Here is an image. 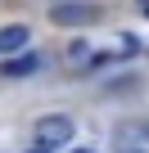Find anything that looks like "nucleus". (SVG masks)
<instances>
[{
	"instance_id": "3",
	"label": "nucleus",
	"mask_w": 149,
	"mask_h": 153,
	"mask_svg": "<svg viewBox=\"0 0 149 153\" xmlns=\"http://www.w3.org/2000/svg\"><path fill=\"white\" fill-rule=\"evenodd\" d=\"M0 72H5V76H32V72H41V54H14V59H5V63H0Z\"/></svg>"
},
{
	"instance_id": "5",
	"label": "nucleus",
	"mask_w": 149,
	"mask_h": 153,
	"mask_svg": "<svg viewBox=\"0 0 149 153\" xmlns=\"http://www.w3.org/2000/svg\"><path fill=\"white\" fill-rule=\"evenodd\" d=\"M72 153H95V149H72Z\"/></svg>"
},
{
	"instance_id": "1",
	"label": "nucleus",
	"mask_w": 149,
	"mask_h": 153,
	"mask_svg": "<svg viewBox=\"0 0 149 153\" xmlns=\"http://www.w3.org/2000/svg\"><path fill=\"white\" fill-rule=\"evenodd\" d=\"M32 135H36V149H63L72 135H77V126H72V117H63V113H45V117H36V126H32Z\"/></svg>"
},
{
	"instance_id": "4",
	"label": "nucleus",
	"mask_w": 149,
	"mask_h": 153,
	"mask_svg": "<svg viewBox=\"0 0 149 153\" xmlns=\"http://www.w3.org/2000/svg\"><path fill=\"white\" fill-rule=\"evenodd\" d=\"M23 45H27V23L0 27V54H23Z\"/></svg>"
},
{
	"instance_id": "2",
	"label": "nucleus",
	"mask_w": 149,
	"mask_h": 153,
	"mask_svg": "<svg viewBox=\"0 0 149 153\" xmlns=\"http://www.w3.org/2000/svg\"><path fill=\"white\" fill-rule=\"evenodd\" d=\"M100 18H104V5H91V0H63L50 9V23H59V27H86Z\"/></svg>"
}]
</instances>
